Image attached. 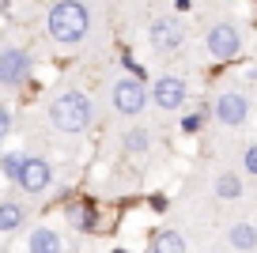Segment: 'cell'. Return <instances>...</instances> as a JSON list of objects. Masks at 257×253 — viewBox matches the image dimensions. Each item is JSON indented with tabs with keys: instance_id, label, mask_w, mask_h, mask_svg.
Wrapping results in <instances>:
<instances>
[{
	"instance_id": "1",
	"label": "cell",
	"mask_w": 257,
	"mask_h": 253,
	"mask_svg": "<svg viewBox=\"0 0 257 253\" xmlns=\"http://www.w3.org/2000/svg\"><path fill=\"white\" fill-rule=\"evenodd\" d=\"M49 121H53L61 133H83L91 125V102L80 91H64L61 98H53L49 106Z\"/></svg>"
},
{
	"instance_id": "2",
	"label": "cell",
	"mask_w": 257,
	"mask_h": 253,
	"mask_svg": "<svg viewBox=\"0 0 257 253\" xmlns=\"http://www.w3.org/2000/svg\"><path fill=\"white\" fill-rule=\"evenodd\" d=\"M49 34H53L57 42H80L83 34H87V8L83 4H72V0H64V4H53L49 8Z\"/></svg>"
},
{
	"instance_id": "3",
	"label": "cell",
	"mask_w": 257,
	"mask_h": 253,
	"mask_svg": "<svg viewBox=\"0 0 257 253\" xmlns=\"http://www.w3.org/2000/svg\"><path fill=\"white\" fill-rule=\"evenodd\" d=\"M27 72H31V57L23 49H16V46L0 49V87H19L27 79Z\"/></svg>"
},
{
	"instance_id": "4",
	"label": "cell",
	"mask_w": 257,
	"mask_h": 253,
	"mask_svg": "<svg viewBox=\"0 0 257 253\" xmlns=\"http://www.w3.org/2000/svg\"><path fill=\"white\" fill-rule=\"evenodd\" d=\"M148 102V91L140 79H117V87H113V106H117V113H125V117H137L140 110H144Z\"/></svg>"
},
{
	"instance_id": "5",
	"label": "cell",
	"mask_w": 257,
	"mask_h": 253,
	"mask_svg": "<svg viewBox=\"0 0 257 253\" xmlns=\"http://www.w3.org/2000/svg\"><path fill=\"white\" fill-rule=\"evenodd\" d=\"M208 49H212V57H219V61H231V57L242 49V38H238V31H234L231 23H216L208 31Z\"/></svg>"
},
{
	"instance_id": "6",
	"label": "cell",
	"mask_w": 257,
	"mask_h": 253,
	"mask_svg": "<svg viewBox=\"0 0 257 253\" xmlns=\"http://www.w3.org/2000/svg\"><path fill=\"white\" fill-rule=\"evenodd\" d=\"M249 113V102L242 95H234V91H227V95L216 98V117L223 121V125H242Z\"/></svg>"
},
{
	"instance_id": "7",
	"label": "cell",
	"mask_w": 257,
	"mask_h": 253,
	"mask_svg": "<svg viewBox=\"0 0 257 253\" xmlns=\"http://www.w3.org/2000/svg\"><path fill=\"white\" fill-rule=\"evenodd\" d=\"M49 182H53V170H49L46 159H27L23 174H19V185H23L27 193H42Z\"/></svg>"
},
{
	"instance_id": "8",
	"label": "cell",
	"mask_w": 257,
	"mask_h": 253,
	"mask_svg": "<svg viewBox=\"0 0 257 253\" xmlns=\"http://www.w3.org/2000/svg\"><path fill=\"white\" fill-rule=\"evenodd\" d=\"M155 102H159L163 110H178V106L185 102V83H182L178 76L155 79Z\"/></svg>"
},
{
	"instance_id": "9",
	"label": "cell",
	"mask_w": 257,
	"mask_h": 253,
	"mask_svg": "<svg viewBox=\"0 0 257 253\" xmlns=\"http://www.w3.org/2000/svg\"><path fill=\"white\" fill-rule=\"evenodd\" d=\"M148 38H152L155 49H178L182 46V31H178L174 19H155V23L148 27Z\"/></svg>"
},
{
	"instance_id": "10",
	"label": "cell",
	"mask_w": 257,
	"mask_h": 253,
	"mask_svg": "<svg viewBox=\"0 0 257 253\" xmlns=\"http://www.w3.org/2000/svg\"><path fill=\"white\" fill-rule=\"evenodd\" d=\"M152 253H185V238L178 230H155L152 234Z\"/></svg>"
},
{
	"instance_id": "11",
	"label": "cell",
	"mask_w": 257,
	"mask_h": 253,
	"mask_svg": "<svg viewBox=\"0 0 257 253\" xmlns=\"http://www.w3.org/2000/svg\"><path fill=\"white\" fill-rule=\"evenodd\" d=\"M227 238H231L234 249H253V245H257V227H253V223H234Z\"/></svg>"
},
{
	"instance_id": "12",
	"label": "cell",
	"mask_w": 257,
	"mask_h": 253,
	"mask_svg": "<svg viewBox=\"0 0 257 253\" xmlns=\"http://www.w3.org/2000/svg\"><path fill=\"white\" fill-rule=\"evenodd\" d=\"M31 253H61V238H57L53 230L38 227V230L31 234Z\"/></svg>"
},
{
	"instance_id": "13",
	"label": "cell",
	"mask_w": 257,
	"mask_h": 253,
	"mask_svg": "<svg viewBox=\"0 0 257 253\" xmlns=\"http://www.w3.org/2000/svg\"><path fill=\"white\" fill-rule=\"evenodd\" d=\"M19 223H23V208L16 204V200H0V230H19Z\"/></svg>"
},
{
	"instance_id": "14",
	"label": "cell",
	"mask_w": 257,
	"mask_h": 253,
	"mask_svg": "<svg viewBox=\"0 0 257 253\" xmlns=\"http://www.w3.org/2000/svg\"><path fill=\"white\" fill-rule=\"evenodd\" d=\"M68 215H72V223H76L80 230H95V204H91V200H83V204L72 208Z\"/></svg>"
},
{
	"instance_id": "15",
	"label": "cell",
	"mask_w": 257,
	"mask_h": 253,
	"mask_svg": "<svg viewBox=\"0 0 257 253\" xmlns=\"http://www.w3.org/2000/svg\"><path fill=\"white\" fill-rule=\"evenodd\" d=\"M23 166H27L23 155H4V159H0V170H4V178H16V182H19V174H23Z\"/></svg>"
},
{
	"instance_id": "16",
	"label": "cell",
	"mask_w": 257,
	"mask_h": 253,
	"mask_svg": "<svg viewBox=\"0 0 257 253\" xmlns=\"http://www.w3.org/2000/svg\"><path fill=\"white\" fill-rule=\"evenodd\" d=\"M216 193H219V197H223V200H234V197H238V193H242V185H238V178L223 174V178H219V182H216Z\"/></svg>"
},
{
	"instance_id": "17",
	"label": "cell",
	"mask_w": 257,
	"mask_h": 253,
	"mask_svg": "<svg viewBox=\"0 0 257 253\" xmlns=\"http://www.w3.org/2000/svg\"><path fill=\"white\" fill-rule=\"evenodd\" d=\"M125 148L137 151V155L148 151V133H144V129H128V133H125Z\"/></svg>"
},
{
	"instance_id": "18",
	"label": "cell",
	"mask_w": 257,
	"mask_h": 253,
	"mask_svg": "<svg viewBox=\"0 0 257 253\" xmlns=\"http://www.w3.org/2000/svg\"><path fill=\"white\" fill-rule=\"evenodd\" d=\"M242 166H246L249 174H257V144H253V148H246V155H242Z\"/></svg>"
},
{
	"instance_id": "19",
	"label": "cell",
	"mask_w": 257,
	"mask_h": 253,
	"mask_svg": "<svg viewBox=\"0 0 257 253\" xmlns=\"http://www.w3.org/2000/svg\"><path fill=\"white\" fill-rule=\"evenodd\" d=\"M201 125H204V117H201V113H189V117L182 121V129H185V133H197Z\"/></svg>"
},
{
	"instance_id": "20",
	"label": "cell",
	"mask_w": 257,
	"mask_h": 253,
	"mask_svg": "<svg viewBox=\"0 0 257 253\" xmlns=\"http://www.w3.org/2000/svg\"><path fill=\"white\" fill-rule=\"evenodd\" d=\"M8 133H12V113L4 110V106H0V140H4Z\"/></svg>"
},
{
	"instance_id": "21",
	"label": "cell",
	"mask_w": 257,
	"mask_h": 253,
	"mask_svg": "<svg viewBox=\"0 0 257 253\" xmlns=\"http://www.w3.org/2000/svg\"><path fill=\"white\" fill-rule=\"evenodd\" d=\"M117 253H125V249H117Z\"/></svg>"
}]
</instances>
